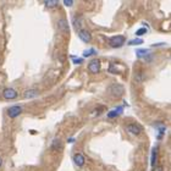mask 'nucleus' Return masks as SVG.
Masks as SVG:
<instances>
[{"mask_svg":"<svg viewBox=\"0 0 171 171\" xmlns=\"http://www.w3.org/2000/svg\"><path fill=\"white\" fill-rule=\"evenodd\" d=\"M126 42V39L124 36H115V37H111L110 41H109V44L111 48H121Z\"/></svg>","mask_w":171,"mask_h":171,"instance_id":"1","label":"nucleus"},{"mask_svg":"<svg viewBox=\"0 0 171 171\" xmlns=\"http://www.w3.org/2000/svg\"><path fill=\"white\" fill-rule=\"evenodd\" d=\"M21 113H22V108L20 107V105H14V107H10L7 109V115H9V117H11V119L17 117Z\"/></svg>","mask_w":171,"mask_h":171,"instance_id":"2","label":"nucleus"},{"mask_svg":"<svg viewBox=\"0 0 171 171\" xmlns=\"http://www.w3.org/2000/svg\"><path fill=\"white\" fill-rule=\"evenodd\" d=\"M126 130L128 131L130 133H132V135H135V136H138V135H141V132H142V127H141L139 125H137V124H128V125L126 126Z\"/></svg>","mask_w":171,"mask_h":171,"instance_id":"3","label":"nucleus"},{"mask_svg":"<svg viewBox=\"0 0 171 171\" xmlns=\"http://www.w3.org/2000/svg\"><path fill=\"white\" fill-rule=\"evenodd\" d=\"M88 70L92 72V73H98L100 71V62L99 60L94 59V60H92L89 64H88Z\"/></svg>","mask_w":171,"mask_h":171,"instance_id":"4","label":"nucleus"},{"mask_svg":"<svg viewBox=\"0 0 171 171\" xmlns=\"http://www.w3.org/2000/svg\"><path fill=\"white\" fill-rule=\"evenodd\" d=\"M3 97L5 99H15L17 98V92L14 88H5L3 90Z\"/></svg>","mask_w":171,"mask_h":171,"instance_id":"5","label":"nucleus"},{"mask_svg":"<svg viewBox=\"0 0 171 171\" xmlns=\"http://www.w3.org/2000/svg\"><path fill=\"white\" fill-rule=\"evenodd\" d=\"M78 37H80V39L82 42H84V43H89L92 41L90 33L88 31H86V30H81L80 32H78Z\"/></svg>","mask_w":171,"mask_h":171,"instance_id":"6","label":"nucleus"},{"mask_svg":"<svg viewBox=\"0 0 171 171\" xmlns=\"http://www.w3.org/2000/svg\"><path fill=\"white\" fill-rule=\"evenodd\" d=\"M73 163L77 165V166H83L84 163H86V159H84V156L81 154V153H77L73 155Z\"/></svg>","mask_w":171,"mask_h":171,"instance_id":"7","label":"nucleus"},{"mask_svg":"<svg viewBox=\"0 0 171 171\" xmlns=\"http://www.w3.org/2000/svg\"><path fill=\"white\" fill-rule=\"evenodd\" d=\"M122 107H117V108H115L114 110H111V111H109L108 113V117L109 119H114V117H117L119 115H121L122 114Z\"/></svg>","mask_w":171,"mask_h":171,"instance_id":"8","label":"nucleus"},{"mask_svg":"<svg viewBox=\"0 0 171 171\" xmlns=\"http://www.w3.org/2000/svg\"><path fill=\"white\" fill-rule=\"evenodd\" d=\"M58 27H59V30H60L61 32H69V24H67V21L64 20V19L59 20V22H58Z\"/></svg>","mask_w":171,"mask_h":171,"instance_id":"9","label":"nucleus"},{"mask_svg":"<svg viewBox=\"0 0 171 171\" xmlns=\"http://www.w3.org/2000/svg\"><path fill=\"white\" fill-rule=\"evenodd\" d=\"M156 160H158V152H156V147H154L153 150H152V155H150V165H152V167L155 166Z\"/></svg>","mask_w":171,"mask_h":171,"instance_id":"10","label":"nucleus"},{"mask_svg":"<svg viewBox=\"0 0 171 171\" xmlns=\"http://www.w3.org/2000/svg\"><path fill=\"white\" fill-rule=\"evenodd\" d=\"M110 89H116V90H111V93H113L114 95H120V94H122V92H124V87H122V86H119V84L111 86Z\"/></svg>","mask_w":171,"mask_h":171,"instance_id":"11","label":"nucleus"},{"mask_svg":"<svg viewBox=\"0 0 171 171\" xmlns=\"http://www.w3.org/2000/svg\"><path fill=\"white\" fill-rule=\"evenodd\" d=\"M24 97L26 98H36V97H38V92L36 90V89H28V90H26L24 92Z\"/></svg>","mask_w":171,"mask_h":171,"instance_id":"12","label":"nucleus"},{"mask_svg":"<svg viewBox=\"0 0 171 171\" xmlns=\"http://www.w3.org/2000/svg\"><path fill=\"white\" fill-rule=\"evenodd\" d=\"M148 54H149V50L148 49H138V50H136L137 58H144V56H147Z\"/></svg>","mask_w":171,"mask_h":171,"instance_id":"13","label":"nucleus"},{"mask_svg":"<svg viewBox=\"0 0 171 171\" xmlns=\"http://www.w3.org/2000/svg\"><path fill=\"white\" fill-rule=\"evenodd\" d=\"M51 148H53V149H58V150L62 148V144H61V142H60V139H59V138H55L54 141H53Z\"/></svg>","mask_w":171,"mask_h":171,"instance_id":"14","label":"nucleus"},{"mask_svg":"<svg viewBox=\"0 0 171 171\" xmlns=\"http://www.w3.org/2000/svg\"><path fill=\"white\" fill-rule=\"evenodd\" d=\"M143 43H144V41H143V39H141V38H136V39H132V41L127 42L128 45H141Z\"/></svg>","mask_w":171,"mask_h":171,"instance_id":"15","label":"nucleus"},{"mask_svg":"<svg viewBox=\"0 0 171 171\" xmlns=\"http://www.w3.org/2000/svg\"><path fill=\"white\" fill-rule=\"evenodd\" d=\"M58 0H47L45 1V6L47 7H55L58 5Z\"/></svg>","mask_w":171,"mask_h":171,"instance_id":"16","label":"nucleus"},{"mask_svg":"<svg viewBox=\"0 0 171 171\" xmlns=\"http://www.w3.org/2000/svg\"><path fill=\"white\" fill-rule=\"evenodd\" d=\"M95 49H93V48H92V49H87V50H84V53H83V56L84 58H88V56H90V55H94L95 54Z\"/></svg>","mask_w":171,"mask_h":171,"instance_id":"17","label":"nucleus"},{"mask_svg":"<svg viewBox=\"0 0 171 171\" xmlns=\"http://www.w3.org/2000/svg\"><path fill=\"white\" fill-rule=\"evenodd\" d=\"M73 26H75V28L78 30V32H80V27H81V21L78 20V19H75V22H73Z\"/></svg>","mask_w":171,"mask_h":171,"instance_id":"18","label":"nucleus"},{"mask_svg":"<svg viewBox=\"0 0 171 171\" xmlns=\"http://www.w3.org/2000/svg\"><path fill=\"white\" fill-rule=\"evenodd\" d=\"M147 33V28H139L137 32H136V36L139 37V36H143V34H146Z\"/></svg>","mask_w":171,"mask_h":171,"instance_id":"19","label":"nucleus"},{"mask_svg":"<svg viewBox=\"0 0 171 171\" xmlns=\"http://www.w3.org/2000/svg\"><path fill=\"white\" fill-rule=\"evenodd\" d=\"M64 5L65 6H72L73 5V1H72V0H64Z\"/></svg>","mask_w":171,"mask_h":171,"instance_id":"20","label":"nucleus"},{"mask_svg":"<svg viewBox=\"0 0 171 171\" xmlns=\"http://www.w3.org/2000/svg\"><path fill=\"white\" fill-rule=\"evenodd\" d=\"M82 61H83V60L80 59V58H76V59L73 58V64H82Z\"/></svg>","mask_w":171,"mask_h":171,"instance_id":"21","label":"nucleus"},{"mask_svg":"<svg viewBox=\"0 0 171 171\" xmlns=\"http://www.w3.org/2000/svg\"><path fill=\"white\" fill-rule=\"evenodd\" d=\"M153 171H163V167H161V166H156Z\"/></svg>","mask_w":171,"mask_h":171,"instance_id":"22","label":"nucleus"},{"mask_svg":"<svg viewBox=\"0 0 171 171\" xmlns=\"http://www.w3.org/2000/svg\"><path fill=\"white\" fill-rule=\"evenodd\" d=\"M1 164H3V159H1V158H0V166H1Z\"/></svg>","mask_w":171,"mask_h":171,"instance_id":"23","label":"nucleus"}]
</instances>
